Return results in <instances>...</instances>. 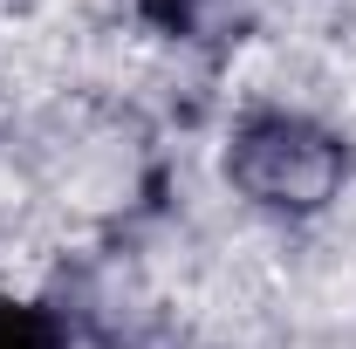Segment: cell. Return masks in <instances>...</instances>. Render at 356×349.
Here are the masks:
<instances>
[{"instance_id":"obj_1","label":"cell","mask_w":356,"mask_h":349,"mask_svg":"<svg viewBox=\"0 0 356 349\" xmlns=\"http://www.w3.org/2000/svg\"><path fill=\"white\" fill-rule=\"evenodd\" d=\"M226 178L261 206V213H322L343 178L350 144L343 131L315 124L309 110H247L226 137Z\"/></svg>"},{"instance_id":"obj_2","label":"cell","mask_w":356,"mask_h":349,"mask_svg":"<svg viewBox=\"0 0 356 349\" xmlns=\"http://www.w3.org/2000/svg\"><path fill=\"white\" fill-rule=\"evenodd\" d=\"M0 349H69V329H62L55 308L0 295Z\"/></svg>"},{"instance_id":"obj_3","label":"cell","mask_w":356,"mask_h":349,"mask_svg":"<svg viewBox=\"0 0 356 349\" xmlns=\"http://www.w3.org/2000/svg\"><path fill=\"white\" fill-rule=\"evenodd\" d=\"M144 7H151L172 35H206L213 21H226V14H233V0H144Z\"/></svg>"}]
</instances>
